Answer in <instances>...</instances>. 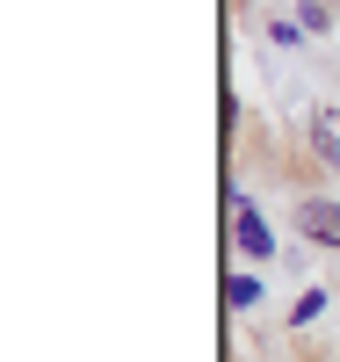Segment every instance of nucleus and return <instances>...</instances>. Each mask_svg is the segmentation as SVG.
Instances as JSON below:
<instances>
[{
	"label": "nucleus",
	"mask_w": 340,
	"mask_h": 362,
	"mask_svg": "<svg viewBox=\"0 0 340 362\" xmlns=\"http://www.w3.org/2000/svg\"><path fill=\"white\" fill-rule=\"evenodd\" d=\"M225 305H232V312H254V305H261V283H254V276H232V283H225Z\"/></svg>",
	"instance_id": "20e7f679"
},
{
	"label": "nucleus",
	"mask_w": 340,
	"mask_h": 362,
	"mask_svg": "<svg viewBox=\"0 0 340 362\" xmlns=\"http://www.w3.org/2000/svg\"><path fill=\"white\" fill-rule=\"evenodd\" d=\"M232 247H246L254 261H268V254H275V232H268V218H261L254 203H232Z\"/></svg>",
	"instance_id": "f257e3e1"
},
{
	"label": "nucleus",
	"mask_w": 340,
	"mask_h": 362,
	"mask_svg": "<svg viewBox=\"0 0 340 362\" xmlns=\"http://www.w3.org/2000/svg\"><path fill=\"white\" fill-rule=\"evenodd\" d=\"M312 153H319L326 167H340V109H319V116H312Z\"/></svg>",
	"instance_id": "7ed1b4c3"
},
{
	"label": "nucleus",
	"mask_w": 340,
	"mask_h": 362,
	"mask_svg": "<svg viewBox=\"0 0 340 362\" xmlns=\"http://www.w3.org/2000/svg\"><path fill=\"white\" fill-rule=\"evenodd\" d=\"M319 312H326V290H312V297H304V305H297V312H290V319H297V326H312V319H319Z\"/></svg>",
	"instance_id": "39448f33"
},
{
	"label": "nucleus",
	"mask_w": 340,
	"mask_h": 362,
	"mask_svg": "<svg viewBox=\"0 0 340 362\" xmlns=\"http://www.w3.org/2000/svg\"><path fill=\"white\" fill-rule=\"evenodd\" d=\"M297 225H304V239H319V247H333V254H340V203H326V196L297 203Z\"/></svg>",
	"instance_id": "f03ea898"
}]
</instances>
